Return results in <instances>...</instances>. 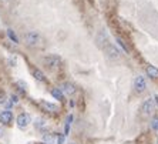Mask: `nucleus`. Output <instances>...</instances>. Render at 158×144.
I'll return each instance as SVG.
<instances>
[{
	"label": "nucleus",
	"instance_id": "obj_1",
	"mask_svg": "<svg viewBox=\"0 0 158 144\" xmlns=\"http://www.w3.org/2000/svg\"><path fill=\"white\" fill-rule=\"evenodd\" d=\"M24 41H26L27 46L37 47V46L41 44V36L39 34V32H27L24 34Z\"/></svg>",
	"mask_w": 158,
	"mask_h": 144
},
{
	"label": "nucleus",
	"instance_id": "obj_2",
	"mask_svg": "<svg viewBox=\"0 0 158 144\" xmlns=\"http://www.w3.org/2000/svg\"><path fill=\"white\" fill-rule=\"evenodd\" d=\"M41 61H43V64L46 67H48V69H54V67H57L61 63V59H60L57 54H48V56H44L43 59H41Z\"/></svg>",
	"mask_w": 158,
	"mask_h": 144
},
{
	"label": "nucleus",
	"instance_id": "obj_3",
	"mask_svg": "<svg viewBox=\"0 0 158 144\" xmlns=\"http://www.w3.org/2000/svg\"><path fill=\"white\" fill-rule=\"evenodd\" d=\"M16 124H17L19 129H27V126H29L30 123H31V118H30V114H27V113H22V114L17 116V120H16Z\"/></svg>",
	"mask_w": 158,
	"mask_h": 144
},
{
	"label": "nucleus",
	"instance_id": "obj_4",
	"mask_svg": "<svg viewBox=\"0 0 158 144\" xmlns=\"http://www.w3.org/2000/svg\"><path fill=\"white\" fill-rule=\"evenodd\" d=\"M39 106H40L41 108H43L44 111H47V113H59V106H57V104H53V103H48V101H46V100H40V101H39Z\"/></svg>",
	"mask_w": 158,
	"mask_h": 144
},
{
	"label": "nucleus",
	"instance_id": "obj_5",
	"mask_svg": "<svg viewBox=\"0 0 158 144\" xmlns=\"http://www.w3.org/2000/svg\"><path fill=\"white\" fill-rule=\"evenodd\" d=\"M96 41H97V46H98L100 49H106L107 46L110 44V41H108V37H107V34L104 33L103 30L101 32H98V34H97V37H96Z\"/></svg>",
	"mask_w": 158,
	"mask_h": 144
},
{
	"label": "nucleus",
	"instance_id": "obj_6",
	"mask_svg": "<svg viewBox=\"0 0 158 144\" xmlns=\"http://www.w3.org/2000/svg\"><path fill=\"white\" fill-rule=\"evenodd\" d=\"M145 87H147V83H145L144 77L143 76H137L135 80H134V89H135V91L143 93L144 90H145Z\"/></svg>",
	"mask_w": 158,
	"mask_h": 144
},
{
	"label": "nucleus",
	"instance_id": "obj_7",
	"mask_svg": "<svg viewBox=\"0 0 158 144\" xmlns=\"http://www.w3.org/2000/svg\"><path fill=\"white\" fill-rule=\"evenodd\" d=\"M104 52H106V54L110 57V59H118L120 57V50H118L117 47H115L114 44H108L106 49H104Z\"/></svg>",
	"mask_w": 158,
	"mask_h": 144
},
{
	"label": "nucleus",
	"instance_id": "obj_8",
	"mask_svg": "<svg viewBox=\"0 0 158 144\" xmlns=\"http://www.w3.org/2000/svg\"><path fill=\"white\" fill-rule=\"evenodd\" d=\"M13 121V113L10 110H4V111H0V123L7 126L10 123Z\"/></svg>",
	"mask_w": 158,
	"mask_h": 144
},
{
	"label": "nucleus",
	"instance_id": "obj_9",
	"mask_svg": "<svg viewBox=\"0 0 158 144\" xmlns=\"http://www.w3.org/2000/svg\"><path fill=\"white\" fill-rule=\"evenodd\" d=\"M155 107V103H154V100L152 99H147L143 103V113L144 116H148L152 113V110H154Z\"/></svg>",
	"mask_w": 158,
	"mask_h": 144
},
{
	"label": "nucleus",
	"instance_id": "obj_10",
	"mask_svg": "<svg viewBox=\"0 0 158 144\" xmlns=\"http://www.w3.org/2000/svg\"><path fill=\"white\" fill-rule=\"evenodd\" d=\"M61 91H64L66 94H69V96H73L74 93H76V86L73 84V83H69V81H66V83H63L61 84Z\"/></svg>",
	"mask_w": 158,
	"mask_h": 144
},
{
	"label": "nucleus",
	"instance_id": "obj_11",
	"mask_svg": "<svg viewBox=\"0 0 158 144\" xmlns=\"http://www.w3.org/2000/svg\"><path fill=\"white\" fill-rule=\"evenodd\" d=\"M31 74H33V77L36 80L41 81V83H47V78L44 76V73L40 70V69H37V67H33V70H31Z\"/></svg>",
	"mask_w": 158,
	"mask_h": 144
},
{
	"label": "nucleus",
	"instance_id": "obj_12",
	"mask_svg": "<svg viewBox=\"0 0 158 144\" xmlns=\"http://www.w3.org/2000/svg\"><path fill=\"white\" fill-rule=\"evenodd\" d=\"M145 71H147V76L151 78H158V69L155 66H147V69H145Z\"/></svg>",
	"mask_w": 158,
	"mask_h": 144
},
{
	"label": "nucleus",
	"instance_id": "obj_13",
	"mask_svg": "<svg viewBox=\"0 0 158 144\" xmlns=\"http://www.w3.org/2000/svg\"><path fill=\"white\" fill-rule=\"evenodd\" d=\"M34 127H36V130H39V131H46L48 126H47V123H46V120L37 118L36 123H34Z\"/></svg>",
	"mask_w": 158,
	"mask_h": 144
},
{
	"label": "nucleus",
	"instance_id": "obj_14",
	"mask_svg": "<svg viewBox=\"0 0 158 144\" xmlns=\"http://www.w3.org/2000/svg\"><path fill=\"white\" fill-rule=\"evenodd\" d=\"M56 138H57V134H52V133H46L43 136V143L46 144H54Z\"/></svg>",
	"mask_w": 158,
	"mask_h": 144
},
{
	"label": "nucleus",
	"instance_id": "obj_15",
	"mask_svg": "<svg viewBox=\"0 0 158 144\" xmlns=\"http://www.w3.org/2000/svg\"><path fill=\"white\" fill-rule=\"evenodd\" d=\"M50 94H52L56 100H59V101H63V99H64V94H63V91L60 89H52L50 90Z\"/></svg>",
	"mask_w": 158,
	"mask_h": 144
},
{
	"label": "nucleus",
	"instance_id": "obj_16",
	"mask_svg": "<svg viewBox=\"0 0 158 144\" xmlns=\"http://www.w3.org/2000/svg\"><path fill=\"white\" fill-rule=\"evenodd\" d=\"M15 86H16V87H17V91L20 93V94H26L27 84H26V83H24V81L19 80V81H16V83H15Z\"/></svg>",
	"mask_w": 158,
	"mask_h": 144
},
{
	"label": "nucleus",
	"instance_id": "obj_17",
	"mask_svg": "<svg viewBox=\"0 0 158 144\" xmlns=\"http://www.w3.org/2000/svg\"><path fill=\"white\" fill-rule=\"evenodd\" d=\"M71 121H73V116H67L66 118V130H64V136L66 134H69V131H70V126H71Z\"/></svg>",
	"mask_w": 158,
	"mask_h": 144
},
{
	"label": "nucleus",
	"instance_id": "obj_18",
	"mask_svg": "<svg viewBox=\"0 0 158 144\" xmlns=\"http://www.w3.org/2000/svg\"><path fill=\"white\" fill-rule=\"evenodd\" d=\"M7 36H9V39H10V40L13 41V43H19V39H17V36H16L15 30L9 29V30H7Z\"/></svg>",
	"mask_w": 158,
	"mask_h": 144
},
{
	"label": "nucleus",
	"instance_id": "obj_19",
	"mask_svg": "<svg viewBox=\"0 0 158 144\" xmlns=\"http://www.w3.org/2000/svg\"><path fill=\"white\" fill-rule=\"evenodd\" d=\"M117 43H118V46H120V47L123 49V52H124V53H128V49H127L125 43L121 40V39H120V37H117Z\"/></svg>",
	"mask_w": 158,
	"mask_h": 144
},
{
	"label": "nucleus",
	"instance_id": "obj_20",
	"mask_svg": "<svg viewBox=\"0 0 158 144\" xmlns=\"http://www.w3.org/2000/svg\"><path fill=\"white\" fill-rule=\"evenodd\" d=\"M151 127H152V130H155V131L158 130V117L157 116L152 117V120H151Z\"/></svg>",
	"mask_w": 158,
	"mask_h": 144
},
{
	"label": "nucleus",
	"instance_id": "obj_21",
	"mask_svg": "<svg viewBox=\"0 0 158 144\" xmlns=\"http://www.w3.org/2000/svg\"><path fill=\"white\" fill-rule=\"evenodd\" d=\"M6 100H7V94L0 90V104H4L6 103Z\"/></svg>",
	"mask_w": 158,
	"mask_h": 144
},
{
	"label": "nucleus",
	"instance_id": "obj_22",
	"mask_svg": "<svg viewBox=\"0 0 158 144\" xmlns=\"http://www.w3.org/2000/svg\"><path fill=\"white\" fill-rule=\"evenodd\" d=\"M57 144H64V141H66V136L64 134H57Z\"/></svg>",
	"mask_w": 158,
	"mask_h": 144
},
{
	"label": "nucleus",
	"instance_id": "obj_23",
	"mask_svg": "<svg viewBox=\"0 0 158 144\" xmlns=\"http://www.w3.org/2000/svg\"><path fill=\"white\" fill-rule=\"evenodd\" d=\"M19 101V97L17 96H15V94H13V96H10V103L11 104H16Z\"/></svg>",
	"mask_w": 158,
	"mask_h": 144
},
{
	"label": "nucleus",
	"instance_id": "obj_24",
	"mask_svg": "<svg viewBox=\"0 0 158 144\" xmlns=\"http://www.w3.org/2000/svg\"><path fill=\"white\" fill-rule=\"evenodd\" d=\"M9 63H10V66H11V67H15V66H16V59H15V57L9 59Z\"/></svg>",
	"mask_w": 158,
	"mask_h": 144
},
{
	"label": "nucleus",
	"instance_id": "obj_25",
	"mask_svg": "<svg viewBox=\"0 0 158 144\" xmlns=\"http://www.w3.org/2000/svg\"><path fill=\"white\" fill-rule=\"evenodd\" d=\"M152 100H154V103H155V104H158V94H155V96L152 97Z\"/></svg>",
	"mask_w": 158,
	"mask_h": 144
},
{
	"label": "nucleus",
	"instance_id": "obj_26",
	"mask_svg": "<svg viewBox=\"0 0 158 144\" xmlns=\"http://www.w3.org/2000/svg\"><path fill=\"white\" fill-rule=\"evenodd\" d=\"M0 136H2V130H0Z\"/></svg>",
	"mask_w": 158,
	"mask_h": 144
},
{
	"label": "nucleus",
	"instance_id": "obj_27",
	"mask_svg": "<svg viewBox=\"0 0 158 144\" xmlns=\"http://www.w3.org/2000/svg\"><path fill=\"white\" fill-rule=\"evenodd\" d=\"M39 144H46V143H39Z\"/></svg>",
	"mask_w": 158,
	"mask_h": 144
},
{
	"label": "nucleus",
	"instance_id": "obj_28",
	"mask_svg": "<svg viewBox=\"0 0 158 144\" xmlns=\"http://www.w3.org/2000/svg\"><path fill=\"white\" fill-rule=\"evenodd\" d=\"M90 3H93V0H90Z\"/></svg>",
	"mask_w": 158,
	"mask_h": 144
}]
</instances>
